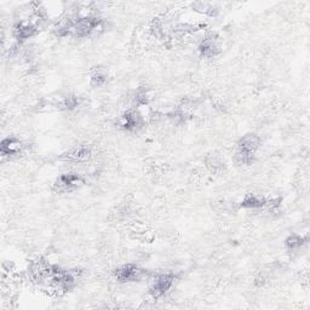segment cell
<instances>
[{
  "mask_svg": "<svg viewBox=\"0 0 310 310\" xmlns=\"http://www.w3.org/2000/svg\"><path fill=\"white\" fill-rule=\"evenodd\" d=\"M261 140L256 135H246L238 143V149L235 153L236 161L240 164H249L252 160V156L258 149Z\"/></svg>",
  "mask_w": 310,
  "mask_h": 310,
  "instance_id": "cell-1",
  "label": "cell"
},
{
  "mask_svg": "<svg viewBox=\"0 0 310 310\" xmlns=\"http://www.w3.org/2000/svg\"><path fill=\"white\" fill-rule=\"evenodd\" d=\"M99 25H101V20L97 19V17H82V19L76 20L75 22H72L70 31L74 32L78 37H86V35L92 33L93 31H96L99 27Z\"/></svg>",
  "mask_w": 310,
  "mask_h": 310,
  "instance_id": "cell-2",
  "label": "cell"
},
{
  "mask_svg": "<svg viewBox=\"0 0 310 310\" xmlns=\"http://www.w3.org/2000/svg\"><path fill=\"white\" fill-rule=\"evenodd\" d=\"M82 183H84V178L80 175L67 173V175L58 177L55 183V189L60 193H67V191H72L73 189L78 188Z\"/></svg>",
  "mask_w": 310,
  "mask_h": 310,
  "instance_id": "cell-3",
  "label": "cell"
},
{
  "mask_svg": "<svg viewBox=\"0 0 310 310\" xmlns=\"http://www.w3.org/2000/svg\"><path fill=\"white\" fill-rule=\"evenodd\" d=\"M172 283L173 275H171V274H161V275H158L153 280L152 283H150V293L155 298L161 297L162 294H165L170 290Z\"/></svg>",
  "mask_w": 310,
  "mask_h": 310,
  "instance_id": "cell-4",
  "label": "cell"
},
{
  "mask_svg": "<svg viewBox=\"0 0 310 310\" xmlns=\"http://www.w3.org/2000/svg\"><path fill=\"white\" fill-rule=\"evenodd\" d=\"M142 275V271L136 268L135 265L128 264L124 265V267L119 268L115 271V276L119 281L126 282V281H135V280H138Z\"/></svg>",
  "mask_w": 310,
  "mask_h": 310,
  "instance_id": "cell-5",
  "label": "cell"
},
{
  "mask_svg": "<svg viewBox=\"0 0 310 310\" xmlns=\"http://www.w3.org/2000/svg\"><path fill=\"white\" fill-rule=\"evenodd\" d=\"M37 33V28L34 27L31 23H19V25L15 26L14 28V35L17 40L23 41L28 38L33 37Z\"/></svg>",
  "mask_w": 310,
  "mask_h": 310,
  "instance_id": "cell-6",
  "label": "cell"
},
{
  "mask_svg": "<svg viewBox=\"0 0 310 310\" xmlns=\"http://www.w3.org/2000/svg\"><path fill=\"white\" fill-rule=\"evenodd\" d=\"M21 148H22V143L15 137L5 138V140H3L2 146H0L3 155H15L20 153Z\"/></svg>",
  "mask_w": 310,
  "mask_h": 310,
  "instance_id": "cell-7",
  "label": "cell"
},
{
  "mask_svg": "<svg viewBox=\"0 0 310 310\" xmlns=\"http://www.w3.org/2000/svg\"><path fill=\"white\" fill-rule=\"evenodd\" d=\"M91 156V149L88 147L79 146L76 148L72 149L67 154V159L73 162H84L87 161Z\"/></svg>",
  "mask_w": 310,
  "mask_h": 310,
  "instance_id": "cell-8",
  "label": "cell"
},
{
  "mask_svg": "<svg viewBox=\"0 0 310 310\" xmlns=\"http://www.w3.org/2000/svg\"><path fill=\"white\" fill-rule=\"evenodd\" d=\"M140 125V117L135 112H129L124 114L120 119V126L126 130H134Z\"/></svg>",
  "mask_w": 310,
  "mask_h": 310,
  "instance_id": "cell-9",
  "label": "cell"
},
{
  "mask_svg": "<svg viewBox=\"0 0 310 310\" xmlns=\"http://www.w3.org/2000/svg\"><path fill=\"white\" fill-rule=\"evenodd\" d=\"M265 203H267V201H265V199L263 196L249 194V195L245 197L241 205H243V208H247V209H261V208H263Z\"/></svg>",
  "mask_w": 310,
  "mask_h": 310,
  "instance_id": "cell-10",
  "label": "cell"
},
{
  "mask_svg": "<svg viewBox=\"0 0 310 310\" xmlns=\"http://www.w3.org/2000/svg\"><path fill=\"white\" fill-rule=\"evenodd\" d=\"M199 49H200V52H201V55L206 56V57H212V56L216 55L218 51L217 50L218 47L216 45V43H215L212 39L203 40Z\"/></svg>",
  "mask_w": 310,
  "mask_h": 310,
  "instance_id": "cell-11",
  "label": "cell"
},
{
  "mask_svg": "<svg viewBox=\"0 0 310 310\" xmlns=\"http://www.w3.org/2000/svg\"><path fill=\"white\" fill-rule=\"evenodd\" d=\"M303 244V239L300 238L299 235H291L290 238L286 240V246L288 247L290 250H296V249H299L300 246H302Z\"/></svg>",
  "mask_w": 310,
  "mask_h": 310,
  "instance_id": "cell-12",
  "label": "cell"
},
{
  "mask_svg": "<svg viewBox=\"0 0 310 310\" xmlns=\"http://www.w3.org/2000/svg\"><path fill=\"white\" fill-rule=\"evenodd\" d=\"M107 80V76L101 70H97V72H94L92 75H91V84L93 85V86H101Z\"/></svg>",
  "mask_w": 310,
  "mask_h": 310,
  "instance_id": "cell-13",
  "label": "cell"
},
{
  "mask_svg": "<svg viewBox=\"0 0 310 310\" xmlns=\"http://www.w3.org/2000/svg\"><path fill=\"white\" fill-rule=\"evenodd\" d=\"M76 105H78V99H76L75 96H68L66 98L63 99L61 103V106L63 108L66 109H73L76 107Z\"/></svg>",
  "mask_w": 310,
  "mask_h": 310,
  "instance_id": "cell-14",
  "label": "cell"
}]
</instances>
